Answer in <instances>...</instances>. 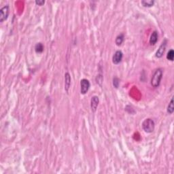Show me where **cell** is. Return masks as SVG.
I'll return each instance as SVG.
<instances>
[{
    "mask_svg": "<svg viewBox=\"0 0 174 174\" xmlns=\"http://www.w3.org/2000/svg\"><path fill=\"white\" fill-rule=\"evenodd\" d=\"M163 72L161 68H158L155 70L154 74L152 75L151 79V85L154 88H157L159 87L161 84L162 77H163Z\"/></svg>",
    "mask_w": 174,
    "mask_h": 174,
    "instance_id": "6da1fadb",
    "label": "cell"
},
{
    "mask_svg": "<svg viewBox=\"0 0 174 174\" xmlns=\"http://www.w3.org/2000/svg\"><path fill=\"white\" fill-rule=\"evenodd\" d=\"M142 128L146 133H151L154 131L155 123L151 118H146L142 123Z\"/></svg>",
    "mask_w": 174,
    "mask_h": 174,
    "instance_id": "7a4b0ae2",
    "label": "cell"
},
{
    "mask_svg": "<svg viewBox=\"0 0 174 174\" xmlns=\"http://www.w3.org/2000/svg\"><path fill=\"white\" fill-rule=\"evenodd\" d=\"M91 87V83L87 79H82L80 80V93L82 95L87 94Z\"/></svg>",
    "mask_w": 174,
    "mask_h": 174,
    "instance_id": "3957f363",
    "label": "cell"
},
{
    "mask_svg": "<svg viewBox=\"0 0 174 174\" xmlns=\"http://www.w3.org/2000/svg\"><path fill=\"white\" fill-rule=\"evenodd\" d=\"M10 14V8L8 5L3 6L0 10V22L3 23V21L8 19Z\"/></svg>",
    "mask_w": 174,
    "mask_h": 174,
    "instance_id": "277c9868",
    "label": "cell"
},
{
    "mask_svg": "<svg viewBox=\"0 0 174 174\" xmlns=\"http://www.w3.org/2000/svg\"><path fill=\"white\" fill-rule=\"evenodd\" d=\"M123 58V53L121 51H117L115 52L112 56V62L114 64L118 65L121 63Z\"/></svg>",
    "mask_w": 174,
    "mask_h": 174,
    "instance_id": "5b68a950",
    "label": "cell"
},
{
    "mask_svg": "<svg viewBox=\"0 0 174 174\" xmlns=\"http://www.w3.org/2000/svg\"><path fill=\"white\" fill-rule=\"evenodd\" d=\"M167 43V39H164V41L162 42L161 46H159L158 51H156V54H155V56H156V58H161L162 56H163V54H164V53H165V49H166Z\"/></svg>",
    "mask_w": 174,
    "mask_h": 174,
    "instance_id": "8992f818",
    "label": "cell"
},
{
    "mask_svg": "<svg viewBox=\"0 0 174 174\" xmlns=\"http://www.w3.org/2000/svg\"><path fill=\"white\" fill-rule=\"evenodd\" d=\"M99 99L97 96H93L91 99V109L93 112H95L99 105Z\"/></svg>",
    "mask_w": 174,
    "mask_h": 174,
    "instance_id": "52a82bcc",
    "label": "cell"
},
{
    "mask_svg": "<svg viewBox=\"0 0 174 174\" xmlns=\"http://www.w3.org/2000/svg\"><path fill=\"white\" fill-rule=\"evenodd\" d=\"M70 86H71V76L68 72L65 74V90L67 93L69 92Z\"/></svg>",
    "mask_w": 174,
    "mask_h": 174,
    "instance_id": "ba28073f",
    "label": "cell"
},
{
    "mask_svg": "<svg viewBox=\"0 0 174 174\" xmlns=\"http://www.w3.org/2000/svg\"><path fill=\"white\" fill-rule=\"evenodd\" d=\"M158 38V34L156 31H154L151 34L150 38V44L151 46H154L156 44Z\"/></svg>",
    "mask_w": 174,
    "mask_h": 174,
    "instance_id": "9c48e42d",
    "label": "cell"
},
{
    "mask_svg": "<svg viewBox=\"0 0 174 174\" xmlns=\"http://www.w3.org/2000/svg\"><path fill=\"white\" fill-rule=\"evenodd\" d=\"M141 3L142 4V6L144 7H147V8H150V7L153 6L154 4V0H143L141 1Z\"/></svg>",
    "mask_w": 174,
    "mask_h": 174,
    "instance_id": "30bf717a",
    "label": "cell"
},
{
    "mask_svg": "<svg viewBox=\"0 0 174 174\" xmlns=\"http://www.w3.org/2000/svg\"><path fill=\"white\" fill-rule=\"evenodd\" d=\"M124 38H125V36H124L123 33H120L116 37V40H115V42H116V44L117 46H120L122 44H123Z\"/></svg>",
    "mask_w": 174,
    "mask_h": 174,
    "instance_id": "8fae6325",
    "label": "cell"
},
{
    "mask_svg": "<svg viewBox=\"0 0 174 174\" xmlns=\"http://www.w3.org/2000/svg\"><path fill=\"white\" fill-rule=\"evenodd\" d=\"M167 112L169 114H172L174 112V103H173V97L171 98V101H170L169 103L167 106Z\"/></svg>",
    "mask_w": 174,
    "mask_h": 174,
    "instance_id": "7c38bea8",
    "label": "cell"
},
{
    "mask_svg": "<svg viewBox=\"0 0 174 174\" xmlns=\"http://www.w3.org/2000/svg\"><path fill=\"white\" fill-rule=\"evenodd\" d=\"M44 45L42 43H37L35 46V51L37 53H42L44 51Z\"/></svg>",
    "mask_w": 174,
    "mask_h": 174,
    "instance_id": "4fadbf2b",
    "label": "cell"
},
{
    "mask_svg": "<svg viewBox=\"0 0 174 174\" xmlns=\"http://www.w3.org/2000/svg\"><path fill=\"white\" fill-rule=\"evenodd\" d=\"M167 58L169 60V61H173V58H174V51L173 50L171 49L168 52L167 54Z\"/></svg>",
    "mask_w": 174,
    "mask_h": 174,
    "instance_id": "5bb4252c",
    "label": "cell"
},
{
    "mask_svg": "<svg viewBox=\"0 0 174 174\" xmlns=\"http://www.w3.org/2000/svg\"><path fill=\"white\" fill-rule=\"evenodd\" d=\"M113 85L116 89H118L120 85V80L117 77H115L113 78Z\"/></svg>",
    "mask_w": 174,
    "mask_h": 174,
    "instance_id": "9a60e30c",
    "label": "cell"
},
{
    "mask_svg": "<svg viewBox=\"0 0 174 174\" xmlns=\"http://www.w3.org/2000/svg\"><path fill=\"white\" fill-rule=\"evenodd\" d=\"M35 4L36 5H38L39 6H42L45 3V1H44V0H37V1H35Z\"/></svg>",
    "mask_w": 174,
    "mask_h": 174,
    "instance_id": "2e32d148",
    "label": "cell"
}]
</instances>
